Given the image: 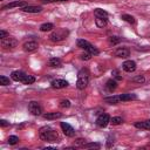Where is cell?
Masks as SVG:
<instances>
[{"mask_svg":"<svg viewBox=\"0 0 150 150\" xmlns=\"http://www.w3.org/2000/svg\"><path fill=\"white\" fill-rule=\"evenodd\" d=\"M110 123V116L108 114H101L96 120V125L100 128H105Z\"/></svg>","mask_w":150,"mask_h":150,"instance_id":"cell-9","label":"cell"},{"mask_svg":"<svg viewBox=\"0 0 150 150\" xmlns=\"http://www.w3.org/2000/svg\"><path fill=\"white\" fill-rule=\"evenodd\" d=\"M18 142H19V137H18V136L12 135V136L8 137V144H11V145H15Z\"/></svg>","mask_w":150,"mask_h":150,"instance_id":"cell-28","label":"cell"},{"mask_svg":"<svg viewBox=\"0 0 150 150\" xmlns=\"http://www.w3.org/2000/svg\"><path fill=\"white\" fill-rule=\"evenodd\" d=\"M89 75H90V73H89V70L87 68H82L79 71L77 81H76V88L79 90H83L87 87V84L89 82Z\"/></svg>","mask_w":150,"mask_h":150,"instance_id":"cell-3","label":"cell"},{"mask_svg":"<svg viewBox=\"0 0 150 150\" xmlns=\"http://www.w3.org/2000/svg\"><path fill=\"white\" fill-rule=\"evenodd\" d=\"M94 14H95L96 18H104V19H107L108 15H109L108 12H105L104 9H101V8H96L94 11Z\"/></svg>","mask_w":150,"mask_h":150,"instance_id":"cell-21","label":"cell"},{"mask_svg":"<svg viewBox=\"0 0 150 150\" xmlns=\"http://www.w3.org/2000/svg\"><path fill=\"white\" fill-rule=\"evenodd\" d=\"M48 64H49L50 67H53V68H59V67L62 66V61H61L59 57H52V59H49Z\"/></svg>","mask_w":150,"mask_h":150,"instance_id":"cell-20","label":"cell"},{"mask_svg":"<svg viewBox=\"0 0 150 150\" xmlns=\"http://www.w3.org/2000/svg\"><path fill=\"white\" fill-rule=\"evenodd\" d=\"M60 117H62V114L61 112H57V111L43 114V118H46V120H56V118H60Z\"/></svg>","mask_w":150,"mask_h":150,"instance_id":"cell-18","label":"cell"},{"mask_svg":"<svg viewBox=\"0 0 150 150\" xmlns=\"http://www.w3.org/2000/svg\"><path fill=\"white\" fill-rule=\"evenodd\" d=\"M110 123H112L114 125H118V124L123 123V118L120 117V116H115V117L110 118Z\"/></svg>","mask_w":150,"mask_h":150,"instance_id":"cell-27","label":"cell"},{"mask_svg":"<svg viewBox=\"0 0 150 150\" xmlns=\"http://www.w3.org/2000/svg\"><path fill=\"white\" fill-rule=\"evenodd\" d=\"M137 96L135 94H121V95H114L110 97H105L104 101L109 104H117L122 101H131V100H136Z\"/></svg>","mask_w":150,"mask_h":150,"instance_id":"cell-4","label":"cell"},{"mask_svg":"<svg viewBox=\"0 0 150 150\" xmlns=\"http://www.w3.org/2000/svg\"><path fill=\"white\" fill-rule=\"evenodd\" d=\"M22 12H26V13H40L42 11V7L41 6H30V5H27L25 7L21 8Z\"/></svg>","mask_w":150,"mask_h":150,"instance_id":"cell-16","label":"cell"},{"mask_svg":"<svg viewBox=\"0 0 150 150\" xmlns=\"http://www.w3.org/2000/svg\"><path fill=\"white\" fill-rule=\"evenodd\" d=\"M60 107H61V108H69V107H70V101H68V100H62V101L60 102Z\"/></svg>","mask_w":150,"mask_h":150,"instance_id":"cell-31","label":"cell"},{"mask_svg":"<svg viewBox=\"0 0 150 150\" xmlns=\"http://www.w3.org/2000/svg\"><path fill=\"white\" fill-rule=\"evenodd\" d=\"M121 19L124 20V21H127V22L130 23V25H135V22H136L135 18H134L132 15H129V14H122V15H121Z\"/></svg>","mask_w":150,"mask_h":150,"instance_id":"cell-22","label":"cell"},{"mask_svg":"<svg viewBox=\"0 0 150 150\" xmlns=\"http://www.w3.org/2000/svg\"><path fill=\"white\" fill-rule=\"evenodd\" d=\"M122 68H123V70L127 71V73H132V71L136 70V62L132 61V60H127V61L123 62Z\"/></svg>","mask_w":150,"mask_h":150,"instance_id":"cell-13","label":"cell"},{"mask_svg":"<svg viewBox=\"0 0 150 150\" xmlns=\"http://www.w3.org/2000/svg\"><path fill=\"white\" fill-rule=\"evenodd\" d=\"M131 81L132 82H136V83H144L145 82V77L143 76V75H137V76H135V77H132L131 79Z\"/></svg>","mask_w":150,"mask_h":150,"instance_id":"cell-26","label":"cell"},{"mask_svg":"<svg viewBox=\"0 0 150 150\" xmlns=\"http://www.w3.org/2000/svg\"><path fill=\"white\" fill-rule=\"evenodd\" d=\"M120 41H121V39L117 38V36H109V38H108V42H109V45H111V46L117 45Z\"/></svg>","mask_w":150,"mask_h":150,"instance_id":"cell-25","label":"cell"},{"mask_svg":"<svg viewBox=\"0 0 150 150\" xmlns=\"http://www.w3.org/2000/svg\"><path fill=\"white\" fill-rule=\"evenodd\" d=\"M67 35H68V30H66V29H63V28H59V29L54 30V32L49 35V39H50L52 41H54V42H60V41L64 40V39L67 38Z\"/></svg>","mask_w":150,"mask_h":150,"instance_id":"cell-6","label":"cell"},{"mask_svg":"<svg viewBox=\"0 0 150 150\" xmlns=\"http://www.w3.org/2000/svg\"><path fill=\"white\" fill-rule=\"evenodd\" d=\"M43 4H49V2H60V1H69V0H41Z\"/></svg>","mask_w":150,"mask_h":150,"instance_id":"cell-35","label":"cell"},{"mask_svg":"<svg viewBox=\"0 0 150 150\" xmlns=\"http://www.w3.org/2000/svg\"><path fill=\"white\" fill-rule=\"evenodd\" d=\"M129 55H130V50H129L128 48H125V47H120V48H117V49L114 52V56H116V57L125 59V57H128Z\"/></svg>","mask_w":150,"mask_h":150,"instance_id":"cell-14","label":"cell"},{"mask_svg":"<svg viewBox=\"0 0 150 150\" xmlns=\"http://www.w3.org/2000/svg\"><path fill=\"white\" fill-rule=\"evenodd\" d=\"M53 28H54V25L50 23V22H46V23H42V25L40 26V30H41V32H49V30H52Z\"/></svg>","mask_w":150,"mask_h":150,"instance_id":"cell-23","label":"cell"},{"mask_svg":"<svg viewBox=\"0 0 150 150\" xmlns=\"http://www.w3.org/2000/svg\"><path fill=\"white\" fill-rule=\"evenodd\" d=\"M91 56H93V55H91V54H89L88 52H84L83 54H81V59H82V60H86V61H87V60H90V59H91Z\"/></svg>","mask_w":150,"mask_h":150,"instance_id":"cell-32","label":"cell"},{"mask_svg":"<svg viewBox=\"0 0 150 150\" xmlns=\"http://www.w3.org/2000/svg\"><path fill=\"white\" fill-rule=\"evenodd\" d=\"M18 46V41L14 39V38H5V39H1V47L4 49H13Z\"/></svg>","mask_w":150,"mask_h":150,"instance_id":"cell-7","label":"cell"},{"mask_svg":"<svg viewBox=\"0 0 150 150\" xmlns=\"http://www.w3.org/2000/svg\"><path fill=\"white\" fill-rule=\"evenodd\" d=\"M28 111L34 116H39L42 114V107L39 104V102L32 101L28 103Z\"/></svg>","mask_w":150,"mask_h":150,"instance_id":"cell-8","label":"cell"},{"mask_svg":"<svg viewBox=\"0 0 150 150\" xmlns=\"http://www.w3.org/2000/svg\"><path fill=\"white\" fill-rule=\"evenodd\" d=\"M100 143H86L82 148H95V149H100Z\"/></svg>","mask_w":150,"mask_h":150,"instance_id":"cell-30","label":"cell"},{"mask_svg":"<svg viewBox=\"0 0 150 150\" xmlns=\"http://www.w3.org/2000/svg\"><path fill=\"white\" fill-rule=\"evenodd\" d=\"M50 84H52V87H53V88L62 89V88L68 87V84H69V83H68L66 80H63V79H56V80H53Z\"/></svg>","mask_w":150,"mask_h":150,"instance_id":"cell-15","label":"cell"},{"mask_svg":"<svg viewBox=\"0 0 150 150\" xmlns=\"http://www.w3.org/2000/svg\"><path fill=\"white\" fill-rule=\"evenodd\" d=\"M7 36H8V33H7L6 30L1 29V30H0V39H5V38H7Z\"/></svg>","mask_w":150,"mask_h":150,"instance_id":"cell-34","label":"cell"},{"mask_svg":"<svg viewBox=\"0 0 150 150\" xmlns=\"http://www.w3.org/2000/svg\"><path fill=\"white\" fill-rule=\"evenodd\" d=\"M25 6H27V2L26 1H21V0H16V1H12V2H9V4H7V5H5V6H2V11H6V9H11V8H14V7H25Z\"/></svg>","mask_w":150,"mask_h":150,"instance_id":"cell-12","label":"cell"},{"mask_svg":"<svg viewBox=\"0 0 150 150\" xmlns=\"http://www.w3.org/2000/svg\"><path fill=\"white\" fill-rule=\"evenodd\" d=\"M23 50L27 52V53H32V52H35L38 48H39V43L36 41H27L23 43L22 46Z\"/></svg>","mask_w":150,"mask_h":150,"instance_id":"cell-11","label":"cell"},{"mask_svg":"<svg viewBox=\"0 0 150 150\" xmlns=\"http://www.w3.org/2000/svg\"><path fill=\"white\" fill-rule=\"evenodd\" d=\"M95 23H96V26L98 28H103L107 25V19H104V18H96L95 19Z\"/></svg>","mask_w":150,"mask_h":150,"instance_id":"cell-24","label":"cell"},{"mask_svg":"<svg viewBox=\"0 0 150 150\" xmlns=\"http://www.w3.org/2000/svg\"><path fill=\"white\" fill-rule=\"evenodd\" d=\"M86 144V139H83V138H77L76 141H75V145H79V146H83Z\"/></svg>","mask_w":150,"mask_h":150,"instance_id":"cell-33","label":"cell"},{"mask_svg":"<svg viewBox=\"0 0 150 150\" xmlns=\"http://www.w3.org/2000/svg\"><path fill=\"white\" fill-rule=\"evenodd\" d=\"M60 127H61V129H62V131H63V134H64L66 136L73 137V136L75 135V130H74V128H73L70 124H68V123H66V122H61Z\"/></svg>","mask_w":150,"mask_h":150,"instance_id":"cell-10","label":"cell"},{"mask_svg":"<svg viewBox=\"0 0 150 150\" xmlns=\"http://www.w3.org/2000/svg\"><path fill=\"white\" fill-rule=\"evenodd\" d=\"M11 82H9V79L8 77H6V76H4V75H1L0 76V84L1 86H8Z\"/></svg>","mask_w":150,"mask_h":150,"instance_id":"cell-29","label":"cell"},{"mask_svg":"<svg viewBox=\"0 0 150 150\" xmlns=\"http://www.w3.org/2000/svg\"><path fill=\"white\" fill-rule=\"evenodd\" d=\"M135 127L138 129H145V130H150V120L146 121H142V122H136Z\"/></svg>","mask_w":150,"mask_h":150,"instance_id":"cell-19","label":"cell"},{"mask_svg":"<svg viewBox=\"0 0 150 150\" xmlns=\"http://www.w3.org/2000/svg\"><path fill=\"white\" fill-rule=\"evenodd\" d=\"M0 125H1L2 128H5V127L9 125V122H8V121H6V120H0Z\"/></svg>","mask_w":150,"mask_h":150,"instance_id":"cell-36","label":"cell"},{"mask_svg":"<svg viewBox=\"0 0 150 150\" xmlns=\"http://www.w3.org/2000/svg\"><path fill=\"white\" fill-rule=\"evenodd\" d=\"M39 136L42 141H46V142H56L59 138V134L49 127L41 128L39 131Z\"/></svg>","mask_w":150,"mask_h":150,"instance_id":"cell-1","label":"cell"},{"mask_svg":"<svg viewBox=\"0 0 150 150\" xmlns=\"http://www.w3.org/2000/svg\"><path fill=\"white\" fill-rule=\"evenodd\" d=\"M12 80L13 81H16V82H22L23 84H32L35 82V77L32 76V75H28L21 70H15L12 73L11 75Z\"/></svg>","mask_w":150,"mask_h":150,"instance_id":"cell-2","label":"cell"},{"mask_svg":"<svg viewBox=\"0 0 150 150\" xmlns=\"http://www.w3.org/2000/svg\"><path fill=\"white\" fill-rule=\"evenodd\" d=\"M105 88H107V90H108V91L112 93V91L117 88V82H116V80H112V79L108 80V81H107V83H105Z\"/></svg>","mask_w":150,"mask_h":150,"instance_id":"cell-17","label":"cell"},{"mask_svg":"<svg viewBox=\"0 0 150 150\" xmlns=\"http://www.w3.org/2000/svg\"><path fill=\"white\" fill-rule=\"evenodd\" d=\"M76 45H77V47H80V48L83 49L84 52H88V53L91 54V55H97V54L100 53L96 47H94L89 41H87V40H84V39H79V40L76 41Z\"/></svg>","mask_w":150,"mask_h":150,"instance_id":"cell-5","label":"cell"}]
</instances>
